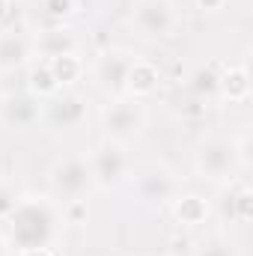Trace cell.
Listing matches in <instances>:
<instances>
[{
    "instance_id": "24",
    "label": "cell",
    "mask_w": 253,
    "mask_h": 256,
    "mask_svg": "<svg viewBox=\"0 0 253 256\" xmlns=\"http://www.w3.org/2000/svg\"><path fill=\"white\" fill-rule=\"evenodd\" d=\"M226 6V0H196V9L202 12H220Z\"/></svg>"
},
{
    "instance_id": "22",
    "label": "cell",
    "mask_w": 253,
    "mask_h": 256,
    "mask_svg": "<svg viewBox=\"0 0 253 256\" xmlns=\"http://www.w3.org/2000/svg\"><path fill=\"white\" fill-rule=\"evenodd\" d=\"M39 6L51 21H63L74 12V0H39Z\"/></svg>"
},
{
    "instance_id": "26",
    "label": "cell",
    "mask_w": 253,
    "mask_h": 256,
    "mask_svg": "<svg viewBox=\"0 0 253 256\" xmlns=\"http://www.w3.org/2000/svg\"><path fill=\"white\" fill-rule=\"evenodd\" d=\"M18 256H51V248H36V250H21Z\"/></svg>"
},
{
    "instance_id": "17",
    "label": "cell",
    "mask_w": 253,
    "mask_h": 256,
    "mask_svg": "<svg viewBox=\"0 0 253 256\" xmlns=\"http://www.w3.org/2000/svg\"><path fill=\"white\" fill-rule=\"evenodd\" d=\"M45 63H48V68H51V74H54V80H57L60 90L68 86V84H74L84 74V63H80L78 51L74 54H63V57H54V60H45Z\"/></svg>"
},
{
    "instance_id": "5",
    "label": "cell",
    "mask_w": 253,
    "mask_h": 256,
    "mask_svg": "<svg viewBox=\"0 0 253 256\" xmlns=\"http://www.w3.org/2000/svg\"><path fill=\"white\" fill-rule=\"evenodd\" d=\"M131 21L143 39H170L179 27V12L173 0H137Z\"/></svg>"
},
{
    "instance_id": "20",
    "label": "cell",
    "mask_w": 253,
    "mask_h": 256,
    "mask_svg": "<svg viewBox=\"0 0 253 256\" xmlns=\"http://www.w3.org/2000/svg\"><path fill=\"white\" fill-rule=\"evenodd\" d=\"M194 256H238V254H236V244L226 236H212V238L196 244Z\"/></svg>"
},
{
    "instance_id": "3",
    "label": "cell",
    "mask_w": 253,
    "mask_h": 256,
    "mask_svg": "<svg viewBox=\"0 0 253 256\" xmlns=\"http://www.w3.org/2000/svg\"><path fill=\"white\" fill-rule=\"evenodd\" d=\"M102 128H104V140H114L122 146L137 140L146 128V110H143L140 98H131V96L114 98L102 114Z\"/></svg>"
},
{
    "instance_id": "1",
    "label": "cell",
    "mask_w": 253,
    "mask_h": 256,
    "mask_svg": "<svg viewBox=\"0 0 253 256\" xmlns=\"http://www.w3.org/2000/svg\"><path fill=\"white\" fill-rule=\"evenodd\" d=\"M6 224H9V244L15 248V254L51 248L60 232V214L54 202L45 196H21Z\"/></svg>"
},
{
    "instance_id": "8",
    "label": "cell",
    "mask_w": 253,
    "mask_h": 256,
    "mask_svg": "<svg viewBox=\"0 0 253 256\" xmlns=\"http://www.w3.org/2000/svg\"><path fill=\"white\" fill-rule=\"evenodd\" d=\"M134 196L149 208L167 206L179 196V179L173 176V170L161 164H149L134 176Z\"/></svg>"
},
{
    "instance_id": "25",
    "label": "cell",
    "mask_w": 253,
    "mask_h": 256,
    "mask_svg": "<svg viewBox=\"0 0 253 256\" xmlns=\"http://www.w3.org/2000/svg\"><path fill=\"white\" fill-rule=\"evenodd\" d=\"M9 15H12V0H0V27L9 21Z\"/></svg>"
},
{
    "instance_id": "19",
    "label": "cell",
    "mask_w": 253,
    "mask_h": 256,
    "mask_svg": "<svg viewBox=\"0 0 253 256\" xmlns=\"http://www.w3.org/2000/svg\"><path fill=\"white\" fill-rule=\"evenodd\" d=\"M218 80H220V72L214 66H200V68H194L188 86L190 92L200 96V98H214L218 96Z\"/></svg>"
},
{
    "instance_id": "11",
    "label": "cell",
    "mask_w": 253,
    "mask_h": 256,
    "mask_svg": "<svg viewBox=\"0 0 253 256\" xmlns=\"http://www.w3.org/2000/svg\"><path fill=\"white\" fill-rule=\"evenodd\" d=\"M218 214L224 224H248L253 214V194L248 182H232L218 196Z\"/></svg>"
},
{
    "instance_id": "4",
    "label": "cell",
    "mask_w": 253,
    "mask_h": 256,
    "mask_svg": "<svg viewBox=\"0 0 253 256\" xmlns=\"http://www.w3.org/2000/svg\"><path fill=\"white\" fill-rule=\"evenodd\" d=\"M51 194L63 202H72V200H84L86 194L96 188L92 182V173H90V164L86 158H60L54 167H51Z\"/></svg>"
},
{
    "instance_id": "6",
    "label": "cell",
    "mask_w": 253,
    "mask_h": 256,
    "mask_svg": "<svg viewBox=\"0 0 253 256\" xmlns=\"http://www.w3.org/2000/svg\"><path fill=\"white\" fill-rule=\"evenodd\" d=\"M137 63V57L126 51V48H108L96 57L92 63V80L96 86L104 92V96H126V84H128V74H131V66Z\"/></svg>"
},
{
    "instance_id": "9",
    "label": "cell",
    "mask_w": 253,
    "mask_h": 256,
    "mask_svg": "<svg viewBox=\"0 0 253 256\" xmlns=\"http://www.w3.org/2000/svg\"><path fill=\"white\" fill-rule=\"evenodd\" d=\"M86 98L78 92H57L42 102V120L51 131H74L86 122Z\"/></svg>"
},
{
    "instance_id": "10",
    "label": "cell",
    "mask_w": 253,
    "mask_h": 256,
    "mask_svg": "<svg viewBox=\"0 0 253 256\" xmlns=\"http://www.w3.org/2000/svg\"><path fill=\"white\" fill-rule=\"evenodd\" d=\"M42 120V98L33 92H12L0 102V122L12 131H27Z\"/></svg>"
},
{
    "instance_id": "16",
    "label": "cell",
    "mask_w": 253,
    "mask_h": 256,
    "mask_svg": "<svg viewBox=\"0 0 253 256\" xmlns=\"http://www.w3.org/2000/svg\"><path fill=\"white\" fill-rule=\"evenodd\" d=\"M173 212L185 226H200L208 218V202L202 196H196V194H185V196L173 200Z\"/></svg>"
},
{
    "instance_id": "14",
    "label": "cell",
    "mask_w": 253,
    "mask_h": 256,
    "mask_svg": "<svg viewBox=\"0 0 253 256\" xmlns=\"http://www.w3.org/2000/svg\"><path fill=\"white\" fill-rule=\"evenodd\" d=\"M218 96L226 102H248L250 98V74L244 66H230L220 72L218 80Z\"/></svg>"
},
{
    "instance_id": "18",
    "label": "cell",
    "mask_w": 253,
    "mask_h": 256,
    "mask_svg": "<svg viewBox=\"0 0 253 256\" xmlns=\"http://www.w3.org/2000/svg\"><path fill=\"white\" fill-rule=\"evenodd\" d=\"M27 86H30L27 92H33L36 98H51V96L60 92V86H57V80H54V74H51V68H48L45 60L30 68V74H27Z\"/></svg>"
},
{
    "instance_id": "27",
    "label": "cell",
    "mask_w": 253,
    "mask_h": 256,
    "mask_svg": "<svg viewBox=\"0 0 253 256\" xmlns=\"http://www.w3.org/2000/svg\"><path fill=\"white\" fill-rule=\"evenodd\" d=\"M0 256H6V254H0Z\"/></svg>"
},
{
    "instance_id": "12",
    "label": "cell",
    "mask_w": 253,
    "mask_h": 256,
    "mask_svg": "<svg viewBox=\"0 0 253 256\" xmlns=\"http://www.w3.org/2000/svg\"><path fill=\"white\" fill-rule=\"evenodd\" d=\"M33 51L42 60H54V57H63V54H74L78 51L74 30H68V27H48V30H42L33 39Z\"/></svg>"
},
{
    "instance_id": "15",
    "label": "cell",
    "mask_w": 253,
    "mask_h": 256,
    "mask_svg": "<svg viewBox=\"0 0 253 256\" xmlns=\"http://www.w3.org/2000/svg\"><path fill=\"white\" fill-rule=\"evenodd\" d=\"M158 80H161L158 68H155L152 63H146V60H140V57H137V63L131 66V74H128L126 92L131 96V98L152 96V92L158 90Z\"/></svg>"
},
{
    "instance_id": "21",
    "label": "cell",
    "mask_w": 253,
    "mask_h": 256,
    "mask_svg": "<svg viewBox=\"0 0 253 256\" xmlns=\"http://www.w3.org/2000/svg\"><path fill=\"white\" fill-rule=\"evenodd\" d=\"M18 202H21L18 185H15V182H0V220H6V218L15 212Z\"/></svg>"
},
{
    "instance_id": "2",
    "label": "cell",
    "mask_w": 253,
    "mask_h": 256,
    "mask_svg": "<svg viewBox=\"0 0 253 256\" xmlns=\"http://www.w3.org/2000/svg\"><path fill=\"white\" fill-rule=\"evenodd\" d=\"M194 167L202 179L208 182H230L238 170V155H236V143L220 137V134H208L196 143L194 152Z\"/></svg>"
},
{
    "instance_id": "13",
    "label": "cell",
    "mask_w": 253,
    "mask_h": 256,
    "mask_svg": "<svg viewBox=\"0 0 253 256\" xmlns=\"http://www.w3.org/2000/svg\"><path fill=\"white\" fill-rule=\"evenodd\" d=\"M33 42L24 33L15 30H0V72H15L30 60Z\"/></svg>"
},
{
    "instance_id": "23",
    "label": "cell",
    "mask_w": 253,
    "mask_h": 256,
    "mask_svg": "<svg viewBox=\"0 0 253 256\" xmlns=\"http://www.w3.org/2000/svg\"><path fill=\"white\" fill-rule=\"evenodd\" d=\"M86 218H90L86 200H72V202H66V220H68V224H86Z\"/></svg>"
},
{
    "instance_id": "7",
    "label": "cell",
    "mask_w": 253,
    "mask_h": 256,
    "mask_svg": "<svg viewBox=\"0 0 253 256\" xmlns=\"http://www.w3.org/2000/svg\"><path fill=\"white\" fill-rule=\"evenodd\" d=\"M86 164H90V173H92L96 188H104V191L122 185L126 176H128L126 146H122V143H114V140H102V143L90 152Z\"/></svg>"
}]
</instances>
